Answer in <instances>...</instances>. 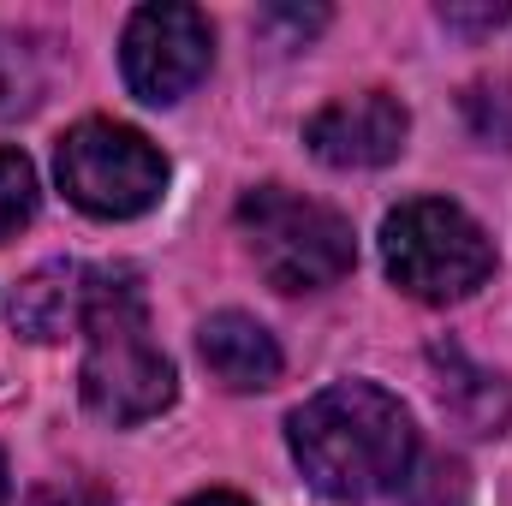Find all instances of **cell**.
Segmentation results:
<instances>
[{"mask_svg": "<svg viewBox=\"0 0 512 506\" xmlns=\"http://www.w3.org/2000/svg\"><path fill=\"white\" fill-rule=\"evenodd\" d=\"M0 501H6V459H0Z\"/></svg>", "mask_w": 512, "mask_h": 506, "instance_id": "obj_14", "label": "cell"}, {"mask_svg": "<svg viewBox=\"0 0 512 506\" xmlns=\"http://www.w3.org/2000/svg\"><path fill=\"white\" fill-rule=\"evenodd\" d=\"M54 173H60V191L84 215H102V221H131V215L155 209L161 191H167L161 149L143 131L120 126V120H84V126H72L60 137Z\"/></svg>", "mask_w": 512, "mask_h": 506, "instance_id": "obj_5", "label": "cell"}, {"mask_svg": "<svg viewBox=\"0 0 512 506\" xmlns=\"http://www.w3.org/2000/svg\"><path fill=\"white\" fill-rule=\"evenodd\" d=\"M382 262L399 292L423 304H459L495 274V245L459 203L417 197L382 221Z\"/></svg>", "mask_w": 512, "mask_h": 506, "instance_id": "obj_3", "label": "cell"}, {"mask_svg": "<svg viewBox=\"0 0 512 506\" xmlns=\"http://www.w3.org/2000/svg\"><path fill=\"white\" fill-rule=\"evenodd\" d=\"M215 60V30L197 6H137L120 42V66L137 102L167 108L203 84Z\"/></svg>", "mask_w": 512, "mask_h": 506, "instance_id": "obj_6", "label": "cell"}, {"mask_svg": "<svg viewBox=\"0 0 512 506\" xmlns=\"http://www.w3.org/2000/svg\"><path fill=\"white\" fill-rule=\"evenodd\" d=\"M30 506H114L96 483H48V489H36Z\"/></svg>", "mask_w": 512, "mask_h": 506, "instance_id": "obj_12", "label": "cell"}, {"mask_svg": "<svg viewBox=\"0 0 512 506\" xmlns=\"http://www.w3.org/2000/svg\"><path fill=\"white\" fill-rule=\"evenodd\" d=\"M435 370H441V381H435V393H441V411L453 417V423H465L471 435H501L512 417V393L501 376H489V370H477L465 352H435Z\"/></svg>", "mask_w": 512, "mask_h": 506, "instance_id": "obj_10", "label": "cell"}, {"mask_svg": "<svg viewBox=\"0 0 512 506\" xmlns=\"http://www.w3.org/2000/svg\"><path fill=\"white\" fill-rule=\"evenodd\" d=\"M405 131H411V120L387 90H358V96L316 108L304 126V143L328 167H382L405 149Z\"/></svg>", "mask_w": 512, "mask_h": 506, "instance_id": "obj_7", "label": "cell"}, {"mask_svg": "<svg viewBox=\"0 0 512 506\" xmlns=\"http://www.w3.org/2000/svg\"><path fill=\"white\" fill-rule=\"evenodd\" d=\"M185 506H251L245 495H227V489H209V495H197V501H185Z\"/></svg>", "mask_w": 512, "mask_h": 506, "instance_id": "obj_13", "label": "cell"}, {"mask_svg": "<svg viewBox=\"0 0 512 506\" xmlns=\"http://www.w3.org/2000/svg\"><path fill=\"white\" fill-rule=\"evenodd\" d=\"M84 405L102 423H143L173 405V358L149 334L143 286L131 268H102V286L84 316Z\"/></svg>", "mask_w": 512, "mask_h": 506, "instance_id": "obj_2", "label": "cell"}, {"mask_svg": "<svg viewBox=\"0 0 512 506\" xmlns=\"http://www.w3.org/2000/svg\"><path fill=\"white\" fill-rule=\"evenodd\" d=\"M96 286H102V268H90V262H48L12 292V328L30 334V340H60L66 328H84Z\"/></svg>", "mask_w": 512, "mask_h": 506, "instance_id": "obj_8", "label": "cell"}, {"mask_svg": "<svg viewBox=\"0 0 512 506\" xmlns=\"http://www.w3.org/2000/svg\"><path fill=\"white\" fill-rule=\"evenodd\" d=\"M197 352L209 364V376L227 381L233 393H256V387H274L280 381V346L274 334L245 316V310H221L197 328Z\"/></svg>", "mask_w": 512, "mask_h": 506, "instance_id": "obj_9", "label": "cell"}, {"mask_svg": "<svg viewBox=\"0 0 512 506\" xmlns=\"http://www.w3.org/2000/svg\"><path fill=\"white\" fill-rule=\"evenodd\" d=\"M292 459L328 501H376L411 477L417 429L411 411L376 381H334L304 399L286 423Z\"/></svg>", "mask_w": 512, "mask_h": 506, "instance_id": "obj_1", "label": "cell"}, {"mask_svg": "<svg viewBox=\"0 0 512 506\" xmlns=\"http://www.w3.org/2000/svg\"><path fill=\"white\" fill-rule=\"evenodd\" d=\"M239 233L251 245L256 268L280 292H322L352 274L358 245L346 215H334L316 197H298L286 185H262L239 203Z\"/></svg>", "mask_w": 512, "mask_h": 506, "instance_id": "obj_4", "label": "cell"}, {"mask_svg": "<svg viewBox=\"0 0 512 506\" xmlns=\"http://www.w3.org/2000/svg\"><path fill=\"white\" fill-rule=\"evenodd\" d=\"M30 215H36V167H30V155L0 149V245L18 227H30Z\"/></svg>", "mask_w": 512, "mask_h": 506, "instance_id": "obj_11", "label": "cell"}]
</instances>
